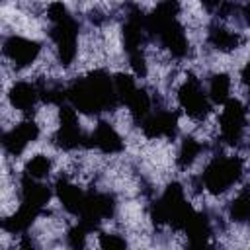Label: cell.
I'll use <instances>...</instances> for the list:
<instances>
[{"label": "cell", "instance_id": "6da1fadb", "mask_svg": "<svg viewBox=\"0 0 250 250\" xmlns=\"http://www.w3.org/2000/svg\"><path fill=\"white\" fill-rule=\"evenodd\" d=\"M66 100L82 113L107 111L119 104L113 78L105 70H94L84 78H76L66 88Z\"/></svg>", "mask_w": 250, "mask_h": 250}, {"label": "cell", "instance_id": "7a4b0ae2", "mask_svg": "<svg viewBox=\"0 0 250 250\" xmlns=\"http://www.w3.org/2000/svg\"><path fill=\"white\" fill-rule=\"evenodd\" d=\"M242 176V160L238 156H217L211 160L203 174H201V184L205 186L207 191L219 195L225 193L229 188H232Z\"/></svg>", "mask_w": 250, "mask_h": 250}, {"label": "cell", "instance_id": "3957f363", "mask_svg": "<svg viewBox=\"0 0 250 250\" xmlns=\"http://www.w3.org/2000/svg\"><path fill=\"white\" fill-rule=\"evenodd\" d=\"M55 47H57V57L62 66H70L78 55V23L72 16H68L62 21L51 23L49 31Z\"/></svg>", "mask_w": 250, "mask_h": 250}, {"label": "cell", "instance_id": "277c9868", "mask_svg": "<svg viewBox=\"0 0 250 250\" xmlns=\"http://www.w3.org/2000/svg\"><path fill=\"white\" fill-rule=\"evenodd\" d=\"M178 102L182 105V109L193 117V119H203L209 109H211V100L209 94L203 92L201 84L197 78H188L180 90H178Z\"/></svg>", "mask_w": 250, "mask_h": 250}, {"label": "cell", "instance_id": "5b68a950", "mask_svg": "<svg viewBox=\"0 0 250 250\" xmlns=\"http://www.w3.org/2000/svg\"><path fill=\"white\" fill-rule=\"evenodd\" d=\"M246 125V109L238 100H227L225 109L221 111L219 117V127H221V137L229 145H236L242 139Z\"/></svg>", "mask_w": 250, "mask_h": 250}, {"label": "cell", "instance_id": "8992f818", "mask_svg": "<svg viewBox=\"0 0 250 250\" xmlns=\"http://www.w3.org/2000/svg\"><path fill=\"white\" fill-rule=\"evenodd\" d=\"M41 53V43L21 37V35H10L4 39V57L16 66L23 68L35 62V59Z\"/></svg>", "mask_w": 250, "mask_h": 250}, {"label": "cell", "instance_id": "52a82bcc", "mask_svg": "<svg viewBox=\"0 0 250 250\" xmlns=\"http://www.w3.org/2000/svg\"><path fill=\"white\" fill-rule=\"evenodd\" d=\"M37 137H39V125H37L35 121L27 119V121H21L20 125L12 127L10 131H6L4 137H2V145H4V150H6L8 154L18 156V154H21L23 148H25L29 143H33Z\"/></svg>", "mask_w": 250, "mask_h": 250}, {"label": "cell", "instance_id": "ba28073f", "mask_svg": "<svg viewBox=\"0 0 250 250\" xmlns=\"http://www.w3.org/2000/svg\"><path fill=\"white\" fill-rule=\"evenodd\" d=\"M141 125H143V133L148 139H162V137L172 139L178 129V115L172 111L148 113Z\"/></svg>", "mask_w": 250, "mask_h": 250}, {"label": "cell", "instance_id": "9c48e42d", "mask_svg": "<svg viewBox=\"0 0 250 250\" xmlns=\"http://www.w3.org/2000/svg\"><path fill=\"white\" fill-rule=\"evenodd\" d=\"M39 88L37 84H31V82H25V80H20V82H14L10 92H8V100L12 104L14 109L18 111H23V113H29L37 100H39Z\"/></svg>", "mask_w": 250, "mask_h": 250}, {"label": "cell", "instance_id": "30bf717a", "mask_svg": "<svg viewBox=\"0 0 250 250\" xmlns=\"http://www.w3.org/2000/svg\"><path fill=\"white\" fill-rule=\"evenodd\" d=\"M88 146H96L98 150L105 152V154H113L123 150V141L119 137V133L105 121H100L98 127L94 129V133L88 137Z\"/></svg>", "mask_w": 250, "mask_h": 250}, {"label": "cell", "instance_id": "8fae6325", "mask_svg": "<svg viewBox=\"0 0 250 250\" xmlns=\"http://www.w3.org/2000/svg\"><path fill=\"white\" fill-rule=\"evenodd\" d=\"M55 189H57V197L61 199L62 207L72 215H80L84 201H86V193L76 184H70L66 178H59Z\"/></svg>", "mask_w": 250, "mask_h": 250}, {"label": "cell", "instance_id": "7c38bea8", "mask_svg": "<svg viewBox=\"0 0 250 250\" xmlns=\"http://www.w3.org/2000/svg\"><path fill=\"white\" fill-rule=\"evenodd\" d=\"M184 230H186V236H188L189 244H193V246H203V244L207 242L209 234H211V223H209L207 215L193 211V215H191L189 221L186 223Z\"/></svg>", "mask_w": 250, "mask_h": 250}, {"label": "cell", "instance_id": "4fadbf2b", "mask_svg": "<svg viewBox=\"0 0 250 250\" xmlns=\"http://www.w3.org/2000/svg\"><path fill=\"white\" fill-rule=\"evenodd\" d=\"M207 39L219 51H232L242 43V37L238 33H234V31H230V29H227L223 25H217V23L209 27Z\"/></svg>", "mask_w": 250, "mask_h": 250}, {"label": "cell", "instance_id": "5bb4252c", "mask_svg": "<svg viewBox=\"0 0 250 250\" xmlns=\"http://www.w3.org/2000/svg\"><path fill=\"white\" fill-rule=\"evenodd\" d=\"M201 150H203V145H201L197 139H193V137H186V139L182 141V145H180V150H178V158H176L178 166H180V168H188V166H191L193 160L199 156Z\"/></svg>", "mask_w": 250, "mask_h": 250}, {"label": "cell", "instance_id": "9a60e30c", "mask_svg": "<svg viewBox=\"0 0 250 250\" xmlns=\"http://www.w3.org/2000/svg\"><path fill=\"white\" fill-rule=\"evenodd\" d=\"M229 92H230V78L229 74H215L209 80V100L213 104H225L229 100Z\"/></svg>", "mask_w": 250, "mask_h": 250}, {"label": "cell", "instance_id": "2e32d148", "mask_svg": "<svg viewBox=\"0 0 250 250\" xmlns=\"http://www.w3.org/2000/svg\"><path fill=\"white\" fill-rule=\"evenodd\" d=\"M229 217L234 223H246V221H250V191L248 189L240 191L232 199V203L229 207Z\"/></svg>", "mask_w": 250, "mask_h": 250}, {"label": "cell", "instance_id": "e0dca14e", "mask_svg": "<svg viewBox=\"0 0 250 250\" xmlns=\"http://www.w3.org/2000/svg\"><path fill=\"white\" fill-rule=\"evenodd\" d=\"M51 166H53V162H51L49 156H45V154H35V156H31V158L27 160L23 174L29 176V178H35V180H43V178L49 176Z\"/></svg>", "mask_w": 250, "mask_h": 250}, {"label": "cell", "instance_id": "ac0fdd59", "mask_svg": "<svg viewBox=\"0 0 250 250\" xmlns=\"http://www.w3.org/2000/svg\"><path fill=\"white\" fill-rule=\"evenodd\" d=\"M70 14H68V10H66V6L62 4V2H51L49 4V8H47V20L51 21V23H57V21H62V20H66Z\"/></svg>", "mask_w": 250, "mask_h": 250}, {"label": "cell", "instance_id": "d6986e66", "mask_svg": "<svg viewBox=\"0 0 250 250\" xmlns=\"http://www.w3.org/2000/svg\"><path fill=\"white\" fill-rule=\"evenodd\" d=\"M100 246L105 248V250H119V248H125V246H127V240L121 238L119 234H109V232H105V234L100 236Z\"/></svg>", "mask_w": 250, "mask_h": 250}, {"label": "cell", "instance_id": "ffe728a7", "mask_svg": "<svg viewBox=\"0 0 250 250\" xmlns=\"http://www.w3.org/2000/svg\"><path fill=\"white\" fill-rule=\"evenodd\" d=\"M242 82H244V86L250 90V59H248V62H246L244 68H242Z\"/></svg>", "mask_w": 250, "mask_h": 250}, {"label": "cell", "instance_id": "44dd1931", "mask_svg": "<svg viewBox=\"0 0 250 250\" xmlns=\"http://www.w3.org/2000/svg\"><path fill=\"white\" fill-rule=\"evenodd\" d=\"M201 4H203V8H207V10H217L221 4H223V0H199Z\"/></svg>", "mask_w": 250, "mask_h": 250}, {"label": "cell", "instance_id": "7402d4cb", "mask_svg": "<svg viewBox=\"0 0 250 250\" xmlns=\"http://www.w3.org/2000/svg\"><path fill=\"white\" fill-rule=\"evenodd\" d=\"M240 16H242L244 23H246V25H250V2H248V4H244V6L240 8Z\"/></svg>", "mask_w": 250, "mask_h": 250}, {"label": "cell", "instance_id": "603a6c76", "mask_svg": "<svg viewBox=\"0 0 250 250\" xmlns=\"http://www.w3.org/2000/svg\"><path fill=\"white\" fill-rule=\"evenodd\" d=\"M168 2H178V0H168Z\"/></svg>", "mask_w": 250, "mask_h": 250}]
</instances>
